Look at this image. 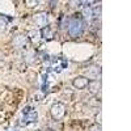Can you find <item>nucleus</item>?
Here are the masks:
<instances>
[{"label":"nucleus","mask_w":131,"mask_h":131,"mask_svg":"<svg viewBox=\"0 0 131 131\" xmlns=\"http://www.w3.org/2000/svg\"><path fill=\"white\" fill-rule=\"evenodd\" d=\"M84 17L86 18V20H89V18H92L93 17V13H92V8L91 7H86V8H84Z\"/></svg>","instance_id":"11"},{"label":"nucleus","mask_w":131,"mask_h":131,"mask_svg":"<svg viewBox=\"0 0 131 131\" xmlns=\"http://www.w3.org/2000/svg\"><path fill=\"white\" fill-rule=\"evenodd\" d=\"M84 20L81 16L79 15H75L70 18L68 21V34L73 38H78L83 34L84 31Z\"/></svg>","instance_id":"1"},{"label":"nucleus","mask_w":131,"mask_h":131,"mask_svg":"<svg viewBox=\"0 0 131 131\" xmlns=\"http://www.w3.org/2000/svg\"><path fill=\"white\" fill-rule=\"evenodd\" d=\"M41 33H42V37L43 38H51L52 37V31H51V28L50 26H43Z\"/></svg>","instance_id":"9"},{"label":"nucleus","mask_w":131,"mask_h":131,"mask_svg":"<svg viewBox=\"0 0 131 131\" xmlns=\"http://www.w3.org/2000/svg\"><path fill=\"white\" fill-rule=\"evenodd\" d=\"M13 45L17 49H26L29 46V38L25 34H17L13 38Z\"/></svg>","instance_id":"3"},{"label":"nucleus","mask_w":131,"mask_h":131,"mask_svg":"<svg viewBox=\"0 0 131 131\" xmlns=\"http://www.w3.org/2000/svg\"><path fill=\"white\" fill-rule=\"evenodd\" d=\"M79 2L81 3V5H83L84 8H86V7H92L94 3L98 2V0H79Z\"/></svg>","instance_id":"10"},{"label":"nucleus","mask_w":131,"mask_h":131,"mask_svg":"<svg viewBox=\"0 0 131 131\" xmlns=\"http://www.w3.org/2000/svg\"><path fill=\"white\" fill-rule=\"evenodd\" d=\"M88 81H89V79L85 78V76H76L72 80V85L78 89H84V88H86V85H88Z\"/></svg>","instance_id":"6"},{"label":"nucleus","mask_w":131,"mask_h":131,"mask_svg":"<svg viewBox=\"0 0 131 131\" xmlns=\"http://www.w3.org/2000/svg\"><path fill=\"white\" fill-rule=\"evenodd\" d=\"M96 119H97V121H96V123H98V125H101V113H100V114H97Z\"/></svg>","instance_id":"15"},{"label":"nucleus","mask_w":131,"mask_h":131,"mask_svg":"<svg viewBox=\"0 0 131 131\" xmlns=\"http://www.w3.org/2000/svg\"><path fill=\"white\" fill-rule=\"evenodd\" d=\"M86 88H88V91L92 94L100 93V91H101V80H89L88 81V85H86Z\"/></svg>","instance_id":"7"},{"label":"nucleus","mask_w":131,"mask_h":131,"mask_svg":"<svg viewBox=\"0 0 131 131\" xmlns=\"http://www.w3.org/2000/svg\"><path fill=\"white\" fill-rule=\"evenodd\" d=\"M38 3H39V0H26V4L29 7H36L38 5Z\"/></svg>","instance_id":"14"},{"label":"nucleus","mask_w":131,"mask_h":131,"mask_svg":"<svg viewBox=\"0 0 131 131\" xmlns=\"http://www.w3.org/2000/svg\"><path fill=\"white\" fill-rule=\"evenodd\" d=\"M37 119H38V114H37V112L30 110V107H28V109L25 107L23 122H24V123H33V122H36Z\"/></svg>","instance_id":"5"},{"label":"nucleus","mask_w":131,"mask_h":131,"mask_svg":"<svg viewBox=\"0 0 131 131\" xmlns=\"http://www.w3.org/2000/svg\"><path fill=\"white\" fill-rule=\"evenodd\" d=\"M50 114L55 121H59L66 115V106L62 102H55L50 109Z\"/></svg>","instance_id":"2"},{"label":"nucleus","mask_w":131,"mask_h":131,"mask_svg":"<svg viewBox=\"0 0 131 131\" xmlns=\"http://www.w3.org/2000/svg\"><path fill=\"white\" fill-rule=\"evenodd\" d=\"M89 131H102V127H101V125L96 123V125H93V126L89 127Z\"/></svg>","instance_id":"13"},{"label":"nucleus","mask_w":131,"mask_h":131,"mask_svg":"<svg viewBox=\"0 0 131 131\" xmlns=\"http://www.w3.org/2000/svg\"><path fill=\"white\" fill-rule=\"evenodd\" d=\"M7 26H8V23H7V20L3 18V17H0V33H3L7 30Z\"/></svg>","instance_id":"12"},{"label":"nucleus","mask_w":131,"mask_h":131,"mask_svg":"<svg viewBox=\"0 0 131 131\" xmlns=\"http://www.w3.org/2000/svg\"><path fill=\"white\" fill-rule=\"evenodd\" d=\"M86 76L85 78H89L92 80H98V76L101 75V68H98V67H89L88 70L85 71Z\"/></svg>","instance_id":"8"},{"label":"nucleus","mask_w":131,"mask_h":131,"mask_svg":"<svg viewBox=\"0 0 131 131\" xmlns=\"http://www.w3.org/2000/svg\"><path fill=\"white\" fill-rule=\"evenodd\" d=\"M33 21H34V24L37 26L43 28V26H46L47 23H49V16H47L46 12H38V13H36L34 16H33Z\"/></svg>","instance_id":"4"}]
</instances>
